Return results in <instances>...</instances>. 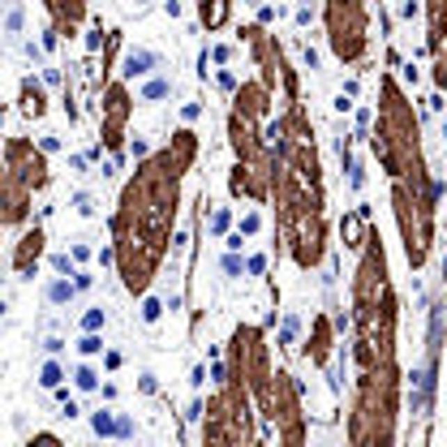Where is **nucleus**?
<instances>
[{"instance_id": "7ed1b4c3", "label": "nucleus", "mask_w": 447, "mask_h": 447, "mask_svg": "<svg viewBox=\"0 0 447 447\" xmlns=\"http://www.w3.org/2000/svg\"><path fill=\"white\" fill-rule=\"evenodd\" d=\"M95 430H99V434H108V430H112V417H108V413H99V417H95Z\"/></svg>"}, {"instance_id": "f03ea898", "label": "nucleus", "mask_w": 447, "mask_h": 447, "mask_svg": "<svg viewBox=\"0 0 447 447\" xmlns=\"http://www.w3.org/2000/svg\"><path fill=\"white\" fill-rule=\"evenodd\" d=\"M168 91H172V86H168L164 78H155V82H146V86H142V95H146V99H164Z\"/></svg>"}, {"instance_id": "f257e3e1", "label": "nucleus", "mask_w": 447, "mask_h": 447, "mask_svg": "<svg viewBox=\"0 0 447 447\" xmlns=\"http://www.w3.org/2000/svg\"><path fill=\"white\" fill-rule=\"evenodd\" d=\"M151 65H155V56H151V52H134V56L125 61V73H130V78H138V73H146Z\"/></svg>"}, {"instance_id": "20e7f679", "label": "nucleus", "mask_w": 447, "mask_h": 447, "mask_svg": "<svg viewBox=\"0 0 447 447\" xmlns=\"http://www.w3.org/2000/svg\"><path fill=\"white\" fill-rule=\"evenodd\" d=\"M69 292H73L69 284H52V301H65V297H69Z\"/></svg>"}]
</instances>
